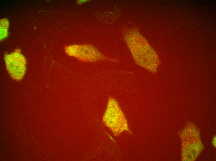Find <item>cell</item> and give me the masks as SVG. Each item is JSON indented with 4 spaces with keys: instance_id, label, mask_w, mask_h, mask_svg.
<instances>
[{
    "instance_id": "cell-2",
    "label": "cell",
    "mask_w": 216,
    "mask_h": 161,
    "mask_svg": "<svg viewBox=\"0 0 216 161\" xmlns=\"http://www.w3.org/2000/svg\"><path fill=\"white\" fill-rule=\"evenodd\" d=\"M106 125L116 135L127 128L125 116L118 102L114 98H110L103 116Z\"/></svg>"
},
{
    "instance_id": "cell-4",
    "label": "cell",
    "mask_w": 216,
    "mask_h": 161,
    "mask_svg": "<svg viewBox=\"0 0 216 161\" xmlns=\"http://www.w3.org/2000/svg\"><path fill=\"white\" fill-rule=\"evenodd\" d=\"M216 139V138H215V137H214V140H213V142H212L213 145H214V146H215V145H216V144H215V142H215V141H216V139Z\"/></svg>"
},
{
    "instance_id": "cell-1",
    "label": "cell",
    "mask_w": 216,
    "mask_h": 161,
    "mask_svg": "<svg viewBox=\"0 0 216 161\" xmlns=\"http://www.w3.org/2000/svg\"><path fill=\"white\" fill-rule=\"evenodd\" d=\"M135 31L136 36L129 41H126L135 61L138 65L151 71L155 72L156 66L155 54L146 41H140L141 35Z\"/></svg>"
},
{
    "instance_id": "cell-3",
    "label": "cell",
    "mask_w": 216,
    "mask_h": 161,
    "mask_svg": "<svg viewBox=\"0 0 216 161\" xmlns=\"http://www.w3.org/2000/svg\"><path fill=\"white\" fill-rule=\"evenodd\" d=\"M14 54L15 56L9 55L6 61L11 76L16 80H20L22 78L25 73V61L21 55L16 53Z\"/></svg>"
}]
</instances>
